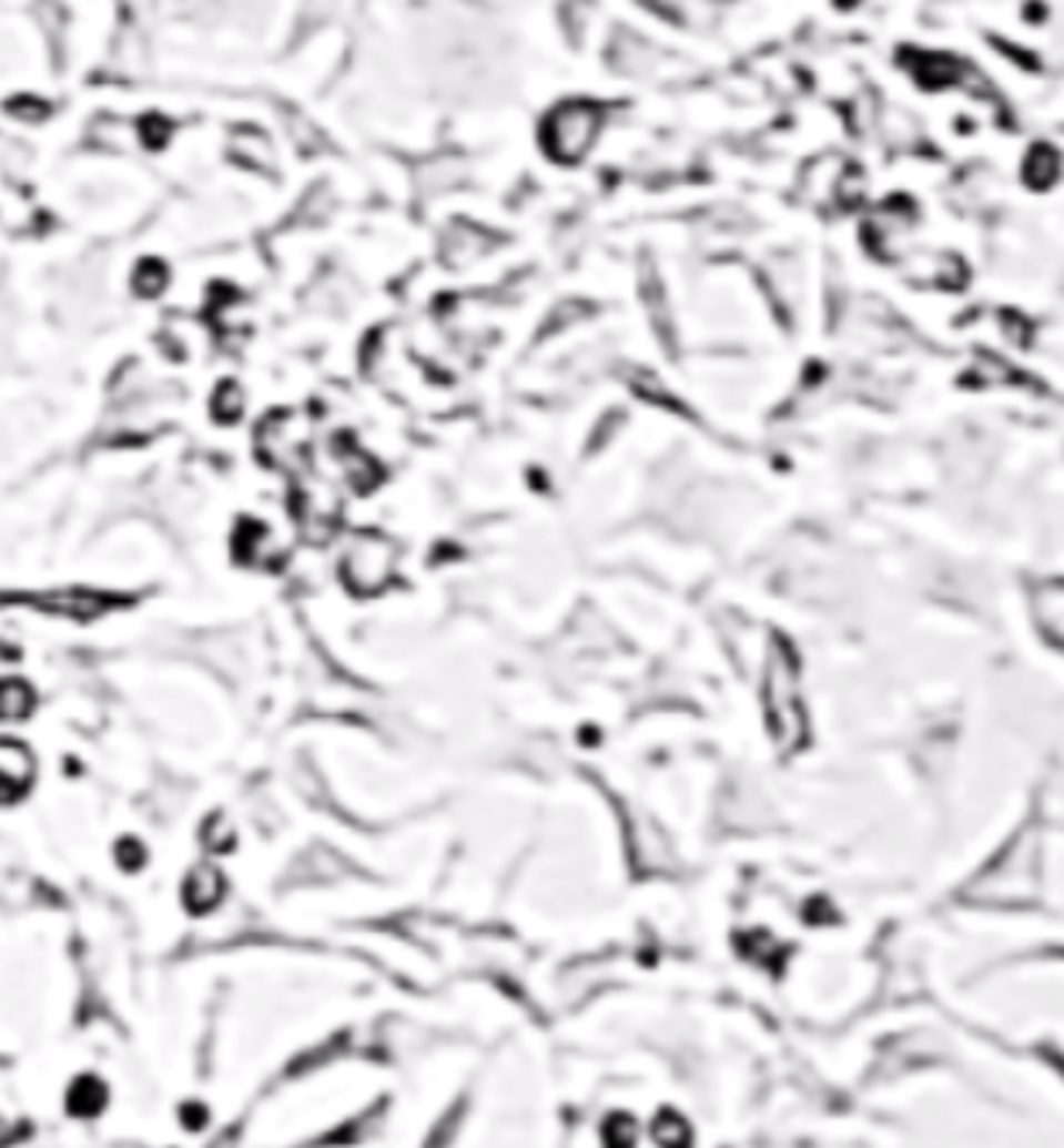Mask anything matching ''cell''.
<instances>
[{
    "mask_svg": "<svg viewBox=\"0 0 1064 1148\" xmlns=\"http://www.w3.org/2000/svg\"><path fill=\"white\" fill-rule=\"evenodd\" d=\"M307 441H311V425H307V418H301L294 412L270 415L256 435L263 461L273 468H286V471L301 468V461L307 455Z\"/></svg>",
    "mask_w": 1064,
    "mask_h": 1148,
    "instance_id": "3",
    "label": "cell"
},
{
    "mask_svg": "<svg viewBox=\"0 0 1064 1148\" xmlns=\"http://www.w3.org/2000/svg\"><path fill=\"white\" fill-rule=\"evenodd\" d=\"M392 569H395V546L377 532L357 536L341 566L347 587L357 593H377L381 587H388Z\"/></svg>",
    "mask_w": 1064,
    "mask_h": 1148,
    "instance_id": "2",
    "label": "cell"
},
{
    "mask_svg": "<svg viewBox=\"0 0 1064 1148\" xmlns=\"http://www.w3.org/2000/svg\"><path fill=\"white\" fill-rule=\"evenodd\" d=\"M230 155L236 159V165L243 169H253V172H273L276 165V152H273V142L260 132V129H236L233 139H230Z\"/></svg>",
    "mask_w": 1064,
    "mask_h": 1148,
    "instance_id": "5",
    "label": "cell"
},
{
    "mask_svg": "<svg viewBox=\"0 0 1064 1148\" xmlns=\"http://www.w3.org/2000/svg\"><path fill=\"white\" fill-rule=\"evenodd\" d=\"M145 859H149V855H145V849H142L135 839H122V842H119V866H122V870L135 873V870L145 866Z\"/></svg>",
    "mask_w": 1064,
    "mask_h": 1148,
    "instance_id": "14",
    "label": "cell"
},
{
    "mask_svg": "<svg viewBox=\"0 0 1064 1148\" xmlns=\"http://www.w3.org/2000/svg\"><path fill=\"white\" fill-rule=\"evenodd\" d=\"M243 405H246V398H243V388L236 385V380H223L213 395V415L220 421H236L243 415Z\"/></svg>",
    "mask_w": 1064,
    "mask_h": 1148,
    "instance_id": "12",
    "label": "cell"
},
{
    "mask_svg": "<svg viewBox=\"0 0 1064 1148\" xmlns=\"http://www.w3.org/2000/svg\"><path fill=\"white\" fill-rule=\"evenodd\" d=\"M105 1085L99 1078H78L68 1091V1111L78 1115V1118H94L102 1108H105Z\"/></svg>",
    "mask_w": 1064,
    "mask_h": 1148,
    "instance_id": "10",
    "label": "cell"
},
{
    "mask_svg": "<svg viewBox=\"0 0 1064 1148\" xmlns=\"http://www.w3.org/2000/svg\"><path fill=\"white\" fill-rule=\"evenodd\" d=\"M165 286H169V270H165V263H159V260H142V263L132 270V294H135V297L155 301L159 294H165Z\"/></svg>",
    "mask_w": 1064,
    "mask_h": 1148,
    "instance_id": "11",
    "label": "cell"
},
{
    "mask_svg": "<svg viewBox=\"0 0 1064 1148\" xmlns=\"http://www.w3.org/2000/svg\"><path fill=\"white\" fill-rule=\"evenodd\" d=\"M91 142L105 149V152H129L135 145H142L139 135V122H129L125 115H99L91 122Z\"/></svg>",
    "mask_w": 1064,
    "mask_h": 1148,
    "instance_id": "6",
    "label": "cell"
},
{
    "mask_svg": "<svg viewBox=\"0 0 1064 1148\" xmlns=\"http://www.w3.org/2000/svg\"><path fill=\"white\" fill-rule=\"evenodd\" d=\"M223 876L213 866H196L182 883V900L192 913H206L223 900Z\"/></svg>",
    "mask_w": 1064,
    "mask_h": 1148,
    "instance_id": "7",
    "label": "cell"
},
{
    "mask_svg": "<svg viewBox=\"0 0 1064 1148\" xmlns=\"http://www.w3.org/2000/svg\"><path fill=\"white\" fill-rule=\"evenodd\" d=\"M34 782V754L28 744L4 738L0 741V802H18Z\"/></svg>",
    "mask_w": 1064,
    "mask_h": 1148,
    "instance_id": "4",
    "label": "cell"
},
{
    "mask_svg": "<svg viewBox=\"0 0 1064 1148\" xmlns=\"http://www.w3.org/2000/svg\"><path fill=\"white\" fill-rule=\"evenodd\" d=\"M165 344L172 354H196L210 344V331L196 321H185V317H172L165 324Z\"/></svg>",
    "mask_w": 1064,
    "mask_h": 1148,
    "instance_id": "9",
    "label": "cell"
},
{
    "mask_svg": "<svg viewBox=\"0 0 1064 1148\" xmlns=\"http://www.w3.org/2000/svg\"><path fill=\"white\" fill-rule=\"evenodd\" d=\"M48 102H41V99H31V94H24V99H18V102H11V115L18 119V122H28V125H38V122H44L48 119Z\"/></svg>",
    "mask_w": 1064,
    "mask_h": 1148,
    "instance_id": "13",
    "label": "cell"
},
{
    "mask_svg": "<svg viewBox=\"0 0 1064 1148\" xmlns=\"http://www.w3.org/2000/svg\"><path fill=\"white\" fill-rule=\"evenodd\" d=\"M34 704H38V698H34L31 684H24L18 678L0 681V721H28Z\"/></svg>",
    "mask_w": 1064,
    "mask_h": 1148,
    "instance_id": "8",
    "label": "cell"
},
{
    "mask_svg": "<svg viewBox=\"0 0 1064 1148\" xmlns=\"http://www.w3.org/2000/svg\"><path fill=\"white\" fill-rule=\"evenodd\" d=\"M764 708H768L771 728H776L786 748H796L805 738V711L796 691V667L786 647L771 650V660L764 667Z\"/></svg>",
    "mask_w": 1064,
    "mask_h": 1148,
    "instance_id": "1",
    "label": "cell"
}]
</instances>
